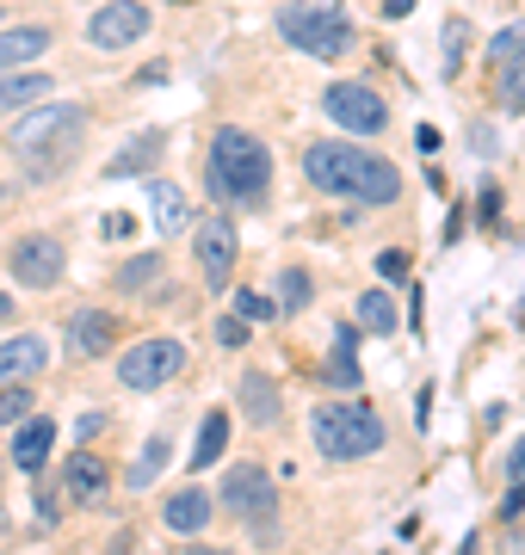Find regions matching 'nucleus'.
<instances>
[{
  "label": "nucleus",
  "mask_w": 525,
  "mask_h": 555,
  "mask_svg": "<svg viewBox=\"0 0 525 555\" xmlns=\"http://www.w3.org/2000/svg\"><path fill=\"white\" fill-rule=\"evenodd\" d=\"M31 389H25V383H0V426H20L25 414H31Z\"/></svg>",
  "instance_id": "c85d7f7f"
},
{
  "label": "nucleus",
  "mask_w": 525,
  "mask_h": 555,
  "mask_svg": "<svg viewBox=\"0 0 525 555\" xmlns=\"http://www.w3.org/2000/svg\"><path fill=\"white\" fill-rule=\"evenodd\" d=\"M507 481H525V438L507 451Z\"/></svg>",
  "instance_id": "c9c22d12"
},
{
  "label": "nucleus",
  "mask_w": 525,
  "mask_h": 555,
  "mask_svg": "<svg viewBox=\"0 0 525 555\" xmlns=\"http://www.w3.org/2000/svg\"><path fill=\"white\" fill-rule=\"evenodd\" d=\"M476 217H483V222L501 217V192H495V185H483V192H476Z\"/></svg>",
  "instance_id": "f704fd0d"
},
{
  "label": "nucleus",
  "mask_w": 525,
  "mask_h": 555,
  "mask_svg": "<svg viewBox=\"0 0 525 555\" xmlns=\"http://www.w3.org/2000/svg\"><path fill=\"white\" fill-rule=\"evenodd\" d=\"M7 266H13V278L20 284H31V291H50L62 278V241L50 235H20L13 247H7Z\"/></svg>",
  "instance_id": "9d476101"
},
{
  "label": "nucleus",
  "mask_w": 525,
  "mask_h": 555,
  "mask_svg": "<svg viewBox=\"0 0 525 555\" xmlns=\"http://www.w3.org/2000/svg\"><path fill=\"white\" fill-rule=\"evenodd\" d=\"M322 112L341 124V130H353V137H377V130H389V105L377 100V87H364V80H341V87H328Z\"/></svg>",
  "instance_id": "6e6552de"
},
{
  "label": "nucleus",
  "mask_w": 525,
  "mask_h": 555,
  "mask_svg": "<svg viewBox=\"0 0 525 555\" xmlns=\"http://www.w3.org/2000/svg\"><path fill=\"white\" fill-rule=\"evenodd\" d=\"M142 31H149V7L142 0H105V7H93V20H87V43L93 50H130Z\"/></svg>",
  "instance_id": "1a4fd4ad"
},
{
  "label": "nucleus",
  "mask_w": 525,
  "mask_h": 555,
  "mask_svg": "<svg viewBox=\"0 0 525 555\" xmlns=\"http://www.w3.org/2000/svg\"><path fill=\"white\" fill-rule=\"evenodd\" d=\"M501 100L513 105V112H525V56L501 68Z\"/></svg>",
  "instance_id": "c756f323"
},
{
  "label": "nucleus",
  "mask_w": 525,
  "mask_h": 555,
  "mask_svg": "<svg viewBox=\"0 0 525 555\" xmlns=\"http://www.w3.org/2000/svg\"><path fill=\"white\" fill-rule=\"evenodd\" d=\"M155 272H162V259H155V254H149V259H130V266L118 272V284H124V291H137V284H149Z\"/></svg>",
  "instance_id": "7c9ffc66"
},
{
  "label": "nucleus",
  "mask_w": 525,
  "mask_h": 555,
  "mask_svg": "<svg viewBox=\"0 0 525 555\" xmlns=\"http://www.w3.org/2000/svg\"><path fill=\"white\" fill-rule=\"evenodd\" d=\"M217 346H229V352H247V321H242V315L217 321Z\"/></svg>",
  "instance_id": "2f4dec72"
},
{
  "label": "nucleus",
  "mask_w": 525,
  "mask_h": 555,
  "mask_svg": "<svg viewBox=\"0 0 525 555\" xmlns=\"http://www.w3.org/2000/svg\"><path fill=\"white\" fill-rule=\"evenodd\" d=\"M414 13V0H384V20H408Z\"/></svg>",
  "instance_id": "a19ab883"
},
{
  "label": "nucleus",
  "mask_w": 525,
  "mask_h": 555,
  "mask_svg": "<svg viewBox=\"0 0 525 555\" xmlns=\"http://www.w3.org/2000/svg\"><path fill=\"white\" fill-rule=\"evenodd\" d=\"M38 518L43 525H56V494H50V488H38Z\"/></svg>",
  "instance_id": "58836bf2"
},
{
  "label": "nucleus",
  "mask_w": 525,
  "mask_h": 555,
  "mask_svg": "<svg viewBox=\"0 0 525 555\" xmlns=\"http://www.w3.org/2000/svg\"><path fill=\"white\" fill-rule=\"evenodd\" d=\"M525 513V481H513V494L501 500V518H520Z\"/></svg>",
  "instance_id": "e433bc0d"
},
{
  "label": "nucleus",
  "mask_w": 525,
  "mask_h": 555,
  "mask_svg": "<svg viewBox=\"0 0 525 555\" xmlns=\"http://www.w3.org/2000/svg\"><path fill=\"white\" fill-rule=\"evenodd\" d=\"M192 254H199V272L210 291H229V272H235V229L222 217L199 222V235H192Z\"/></svg>",
  "instance_id": "9b49d317"
},
{
  "label": "nucleus",
  "mask_w": 525,
  "mask_h": 555,
  "mask_svg": "<svg viewBox=\"0 0 525 555\" xmlns=\"http://www.w3.org/2000/svg\"><path fill=\"white\" fill-rule=\"evenodd\" d=\"M210 513H217V506H210V494H204V488H180V494L162 506L167 531H180V537H199L204 525H210Z\"/></svg>",
  "instance_id": "a211bd4d"
},
{
  "label": "nucleus",
  "mask_w": 525,
  "mask_h": 555,
  "mask_svg": "<svg viewBox=\"0 0 525 555\" xmlns=\"http://www.w3.org/2000/svg\"><path fill=\"white\" fill-rule=\"evenodd\" d=\"M167 463H174V444H167V438H149V444H142L137 451V463H130V488H155V476H162Z\"/></svg>",
  "instance_id": "b1692460"
},
{
  "label": "nucleus",
  "mask_w": 525,
  "mask_h": 555,
  "mask_svg": "<svg viewBox=\"0 0 525 555\" xmlns=\"http://www.w3.org/2000/svg\"><path fill=\"white\" fill-rule=\"evenodd\" d=\"M464 43H470V25L464 20H445V62H439L445 80H458V68H464Z\"/></svg>",
  "instance_id": "cd10ccee"
},
{
  "label": "nucleus",
  "mask_w": 525,
  "mask_h": 555,
  "mask_svg": "<svg viewBox=\"0 0 525 555\" xmlns=\"http://www.w3.org/2000/svg\"><path fill=\"white\" fill-rule=\"evenodd\" d=\"M180 371H185V346L180 339H167V334L137 339V346L118 358V383L124 389H162V383H174Z\"/></svg>",
  "instance_id": "423d86ee"
},
{
  "label": "nucleus",
  "mask_w": 525,
  "mask_h": 555,
  "mask_svg": "<svg viewBox=\"0 0 525 555\" xmlns=\"http://www.w3.org/2000/svg\"><path fill=\"white\" fill-rule=\"evenodd\" d=\"M304 173L328 198H353V204H396L402 198V173L384 155L359 149V142H316V149H304Z\"/></svg>",
  "instance_id": "f257e3e1"
},
{
  "label": "nucleus",
  "mask_w": 525,
  "mask_h": 555,
  "mask_svg": "<svg viewBox=\"0 0 525 555\" xmlns=\"http://www.w3.org/2000/svg\"><path fill=\"white\" fill-rule=\"evenodd\" d=\"M0 321H13V297H0Z\"/></svg>",
  "instance_id": "79ce46f5"
},
{
  "label": "nucleus",
  "mask_w": 525,
  "mask_h": 555,
  "mask_svg": "<svg viewBox=\"0 0 525 555\" xmlns=\"http://www.w3.org/2000/svg\"><path fill=\"white\" fill-rule=\"evenodd\" d=\"M242 414L254 426H279V383L266 377V371H247L242 377Z\"/></svg>",
  "instance_id": "aec40b11"
},
{
  "label": "nucleus",
  "mask_w": 525,
  "mask_h": 555,
  "mask_svg": "<svg viewBox=\"0 0 525 555\" xmlns=\"http://www.w3.org/2000/svg\"><path fill=\"white\" fill-rule=\"evenodd\" d=\"M309 438H316V451L334 456V463H359V456L384 451V420L371 414L364 401H328V408H316V420H309Z\"/></svg>",
  "instance_id": "20e7f679"
},
{
  "label": "nucleus",
  "mask_w": 525,
  "mask_h": 555,
  "mask_svg": "<svg viewBox=\"0 0 525 555\" xmlns=\"http://www.w3.org/2000/svg\"><path fill=\"white\" fill-rule=\"evenodd\" d=\"M130 235V217H105V241H124Z\"/></svg>",
  "instance_id": "ea45409f"
},
{
  "label": "nucleus",
  "mask_w": 525,
  "mask_h": 555,
  "mask_svg": "<svg viewBox=\"0 0 525 555\" xmlns=\"http://www.w3.org/2000/svg\"><path fill=\"white\" fill-rule=\"evenodd\" d=\"M81 137H87V112L81 105H43L31 118H20V130H13V149H20L25 173L31 179H50L62 173L68 160L81 155Z\"/></svg>",
  "instance_id": "7ed1b4c3"
},
{
  "label": "nucleus",
  "mask_w": 525,
  "mask_h": 555,
  "mask_svg": "<svg viewBox=\"0 0 525 555\" xmlns=\"http://www.w3.org/2000/svg\"><path fill=\"white\" fill-rule=\"evenodd\" d=\"M50 93V75H31V68H0V112H13V105H38Z\"/></svg>",
  "instance_id": "412c9836"
},
{
  "label": "nucleus",
  "mask_w": 525,
  "mask_h": 555,
  "mask_svg": "<svg viewBox=\"0 0 525 555\" xmlns=\"http://www.w3.org/2000/svg\"><path fill=\"white\" fill-rule=\"evenodd\" d=\"M38 56H50V25H13V31H0V68H31Z\"/></svg>",
  "instance_id": "f3484780"
},
{
  "label": "nucleus",
  "mask_w": 525,
  "mask_h": 555,
  "mask_svg": "<svg viewBox=\"0 0 525 555\" xmlns=\"http://www.w3.org/2000/svg\"><path fill=\"white\" fill-rule=\"evenodd\" d=\"M328 377L341 383V389H359L364 371H359V321H346L341 334H334V346H328Z\"/></svg>",
  "instance_id": "6ab92c4d"
},
{
  "label": "nucleus",
  "mask_w": 525,
  "mask_h": 555,
  "mask_svg": "<svg viewBox=\"0 0 525 555\" xmlns=\"http://www.w3.org/2000/svg\"><path fill=\"white\" fill-rule=\"evenodd\" d=\"M142 198H149V210H155V229H162V235H185V229H192V204H185V192L174 185V179H149Z\"/></svg>",
  "instance_id": "dca6fc26"
},
{
  "label": "nucleus",
  "mask_w": 525,
  "mask_h": 555,
  "mask_svg": "<svg viewBox=\"0 0 525 555\" xmlns=\"http://www.w3.org/2000/svg\"><path fill=\"white\" fill-rule=\"evenodd\" d=\"M470 142H476V155H495V130H488V124H476V130H470Z\"/></svg>",
  "instance_id": "4c0bfd02"
},
{
  "label": "nucleus",
  "mask_w": 525,
  "mask_h": 555,
  "mask_svg": "<svg viewBox=\"0 0 525 555\" xmlns=\"http://www.w3.org/2000/svg\"><path fill=\"white\" fill-rule=\"evenodd\" d=\"M0 204H7V185H0Z\"/></svg>",
  "instance_id": "37998d69"
},
{
  "label": "nucleus",
  "mask_w": 525,
  "mask_h": 555,
  "mask_svg": "<svg viewBox=\"0 0 525 555\" xmlns=\"http://www.w3.org/2000/svg\"><path fill=\"white\" fill-rule=\"evenodd\" d=\"M525 56V25H507V31H495L488 38V68H507V62Z\"/></svg>",
  "instance_id": "bb28decb"
},
{
  "label": "nucleus",
  "mask_w": 525,
  "mask_h": 555,
  "mask_svg": "<svg viewBox=\"0 0 525 555\" xmlns=\"http://www.w3.org/2000/svg\"><path fill=\"white\" fill-rule=\"evenodd\" d=\"M118 346V315H105V309H81V315L68 321V352L75 358H100Z\"/></svg>",
  "instance_id": "4468645a"
},
{
  "label": "nucleus",
  "mask_w": 525,
  "mask_h": 555,
  "mask_svg": "<svg viewBox=\"0 0 525 555\" xmlns=\"http://www.w3.org/2000/svg\"><path fill=\"white\" fill-rule=\"evenodd\" d=\"M210 192L217 204H242V210H260L266 192H272V155H266V142L242 124H222L217 137H210Z\"/></svg>",
  "instance_id": "f03ea898"
},
{
  "label": "nucleus",
  "mask_w": 525,
  "mask_h": 555,
  "mask_svg": "<svg viewBox=\"0 0 525 555\" xmlns=\"http://www.w3.org/2000/svg\"><path fill=\"white\" fill-rule=\"evenodd\" d=\"M155 155H162V137H155V130H149V137H130L118 155L105 160V173H112V179H130V173H142V167H155Z\"/></svg>",
  "instance_id": "5701e85b"
},
{
  "label": "nucleus",
  "mask_w": 525,
  "mask_h": 555,
  "mask_svg": "<svg viewBox=\"0 0 525 555\" xmlns=\"http://www.w3.org/2000/svg\"><path fill=\"white\" fill-rule=\"evenodd\" d=\"M377 278H384V284H402V278H408V254L384 247V254H377Z\"/></svg>",
  "instance_id": "72a5a7b5"
},
{
  "label": "nucleus",
  "mask_w": 525,
  "mask_h": 555,
  "mask_svg": "<svg viewBox=\"0 0 525 555\" xmlns=\"http://www.w3.org/2000/svg\"><path fill=\"white\" fill-rule=\"evenodd\" d=\"M353 321H359V334H396V302H389V291H364Z\"/></svg>",
  "instance_id": "393cba45"
},
{
  "label": "nucleus",
  "mask_w": 525,
  "mask_h": 555,
  "mask_svg": "<svg viewBox=\"0 0 525 555\" xmlns=\"http://www.w3.org/2000/svg\"><path fill=\"white\" fill-rule=\"evenodd\" d=\"M309 297H316V284H309V272H297V266H284V272H279V309H309Z\"/></svg>",
  "instance_id": "a878e982"
},
{
  "label": "nucleus",
  "mask_w": 525,
  "mask_h": 555,
  "mask_svg": "<svg viewBox=\"0 0 525 555\" xmlns=\"http://www.w3.org/2000/svg\"><path fill=\"white\" fill-rule=\"evenodd\" d=\"M43 364H50V346H43V334L0 339V383H31Z\"/></svg>",
  "instance_id": "ddd939ff"
},
{
  "label": "nucleus",
  "mask_w": 525,
  "mask_h": 555,
  "mask_svg": "<svg viewBox=\"0 0 525 555\" xmlns=\"http://www.w3.org/2000/svg\"><path fill=\"white\" fill-rule=\"evenodd\" d=\"M222 506H229L235 518H247V525L272 531V513H279V488H272V476H266L260 463H235V469L222 476Z\"/></svg>",
  "instance_id": "0eeeda50"
},
{
  "label": "nucleus",
  "mask_w": 525,
  "mask_h": 555,
  "mask_svg": "<svg viewBox=\"0 0 525 555\" xmlns=\"http://www.w3.org/2000/svg\"><path fill=\"white\" fill-rule=\"evenodd\" d=\"M50 444H56V420L31 408V414L20 420V433H13V469L43 476V456H50Z\"/></svg>",
  "instance_id": "f8f14e48"
},
{
  "label": "nucleus",
  "mask_w": 525,
  "mask_h": 555,
  "mask_svg": "<svg viewBox=\"0 0 525 555\" xmlns=\"http://www.w3.org/2000/svg\"><path fill=\"white\" fill-rule=\"evenodd\" d=\"M62 481H68V500H81V506L105 500V488H112L100 451H75V456H68V469H62Z\"/></svg>",
  "instance_id": "2eb2a0df"
},
{
  "label": "nucleus",
  "mask_w": 525,
  "mask_h": 555,
  "mask_svg": "<svg viewBox=\"0 0 525 555\" xmlns=\"http://www.w3.org/2000/svg\"><path fill=\"white\" fill-rule=\"evenodd\" d=\"M222 451H229V414L222 408H210L199 426V444H192V469H210V463H222Z\"/></svg>",
  "instance_id": "4be33fe9"
},
{
  "label": "nucleus",
  "mask_w": 525,
  "mask_h": 555,
  "mask_svg": "<svg viewBox=\"0 0 525 555\" xmlns=\"http://www.w3.org/2000/svg\"><path fill=\"white\" fill-rule=\"evenodd\" d=\"M272 309H279V302L254 297V291H242V297H235V315H242V321H272Z\"/></svg>",
  "instance_id": "473e14b6"
},
{
  "label": "nucleus",
  "mask_w": 525,
  "mask_h": 555,
  "mask_svg": "<svg viewBox=\"0 0 525 555\" xmlns=\"http://www.w3.org/2000/svg\"><path fill=\"white\" fill-rule=\"evenodd\" d=\"M279 38L291 50H304L316 62H341L353 50V20H346L341 7H322V0H297V7H284L279 13Z\"/></svg>",
  "instance_id": "39448f33"
}]
</instances>
